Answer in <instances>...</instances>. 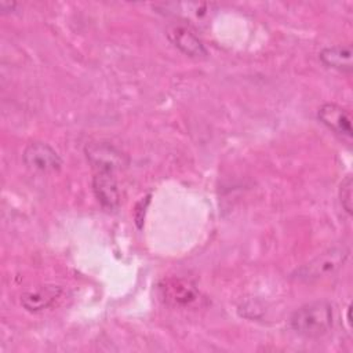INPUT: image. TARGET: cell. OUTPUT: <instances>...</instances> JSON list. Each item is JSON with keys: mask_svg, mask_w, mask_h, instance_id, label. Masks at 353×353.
Instances as JSON below:
<instances>
[{"mask_svg": "<svg viewBox=\"0 0 353 353\" xmlns=\"http://www.w3.org/2000/svg\"><path fill=\"white\" fill-rule=\"evenodd\" d=\"M22 160L28 168L41 174L55 172L62 167V159L57 150L44 142H30L22 153Z\"/></svg>", "mask_w": 353, "mask_h": 353, "instance_id": "obj_6", "label": "cell"}, {"mask_svg": "<svg viewBox=\"0 0 353 353\" xmlns=\"http://www.w3.org/2000/svg\"><path fill=\"white\" fill-rule=\"evenodd\" d=\"M334 324V309L327 301H313L298 307L290 317L292 331L305 338H319Z\"/></svg>", "mask_w": 353, "mask_h": 353, "instance_id": "obj_1", "label": "cell"}, {"mask_svg": "<svg viewBox=\"0 0 353 353\" xmlns=\"http://www.w3.org/2000/svg\"><path fill=\"white\" fill-rule=\"evenodd\" d=\"M165 34L174 47L185 55L192 58H201L207 55V48L203 40L196 34V30L192 26L182 22H174L167 28Z\"/></svg>", "mask_w": 353, "mask_h": 353, "instance_id": "obj_7", "label": "cell"}, {"mask_svg": "<svg viewBox=\"0 0 353 353\" xmlns=\"http://www.w3.org/2000/svg\"><path fill=\"white\" fill-rule=\"evenodd\" d=\"M62 294V287L55 284H44L25 291L21 295V305L28 312H41L48 309Z\"/></svg>", "mask_w": 353, "mask_h": 353, "instance_id": "obj_10", "label": "cell"}, {"mask_svg": "<svg viewBox=\"0 0 353 353\" xmlns=\"http://www.w3.org/2000/svg\"><path fill=\"white\" fill-rule=\"evenodd\" d=\"M349 247L334 245L314 256L312 261L295 269L291 277L302 283H313L324 277L332 276L345 265L346 259L349 258Z\"/></svg>", "mask_w": 353, "mask_h": 353, "instance_id": "obj_2", "label": "cell"}, {"mask_svg": "<svg viewBox=\"0 0 353 353\" xmlns=\"http://www.w3.org/2000/svg\"><path fill=\"white\" fill-rule=\"evenodd\" d=\"M160 8L159 12H163L168 17L179 19L182 23L189 26H204L207 25L212 14L215 12V6L212 3H163L156 6Z\"/></svg>", "mask_w": 353, "mask_h": 353, "instance_id": "obj_5", "label": "cell"}, {"mask_svg": "<svg viewBox=\"0 0 353 353\" xmlns=\"http://www.w3.org/2000/svg\"><path fill=\"white\" fill-rule=\"evenodd\" d=\"M353 48L350 44H336L320 51V61L324 66L338 72L350 73L353 70Z\"/></svg>", "mask_w": 353, "mask_h": 353, "instance_id": "obj_11", "label": "cell"}, {"mask_svg": "<svg viewBox=\"0 0 353 353\" xmlns=\"http://www.w3.org/2000/svg\"><path fill=\"white\" fill-rule=\"evenodd\" d=\"M160 299L172 307H190L200 301L196 284L183 277H167L159 284Z\"/></svg>", "mask_w": 353, "mask_h": 353, "instance_id": "obj_4", "label": "cell"}, {"mask_svg": "<svg viewBox=\"0 0 353 353\" xmlns=\"http://www.w3.org/2000/svg\"><path fill=\"white\" fill-rule=\"evenodd\" d=\"M350 312H352V305H347V307H346V321H347L349 327H352V317H350Z\"/></svg>", "mask_w": 353, "mask_h": 353, "instance_id": "obj_13", "label": "cell"}, {"mask_svg": "<svg viewBox=\"0 0 353 353\" xmlns=\"http://www.w3.org/2000/svg\"><path fill=\"white\" fill-rule=\"evenodd\" d=\"M84 153L94 172L116 174L128 165L127 154L109 142H90Z\"/></svg>", "mask_w": 353, "mask_h": 353, "instance_id": "obj_3", "label": "cell"}, {"mask_svg": "<svg viewBox=\"0 0 353 353\" xmlns=\"http://www.w3.org/2000/svg\"><path fill=\"white\" fill-rule=\"evenodd\" d=\"M317 117L332 132L345 138H352L353 135L352 117L349 112L342 106L332 102L323 103L319 108Z\"/></svg>", "mask_w": 353, "mask_h": 353, "instance_id": "obj_8", "label": "cell"}, {"mask_svg": "<svg viewBox=\"0 0 353 353\" xmlns=\"http://www.w3.org/2000/svg\"><path fill=\"white\" fill-rule=\"evenodd\" d=\"M92 190L98 203L109 211L120 205V190L116 175L112 172H94Z\"/></svg>", "mask_w": 353, "mask_h": 353, "instance_id": "obj_9", "label": "cell"}, {"mask_svg": "<svg viewBox=\"0 0 353 353\" xmlns=\"http://www.w3.org/2000/svg\"><path fill=\"white\" fill-rule=\"evenodd\" d=\"M352 188H353V181H352V176L350 175H346L343 178V181L341 182L339 185V201H341V205L342 208L345 210V212L347 215H352V210H353V205H352Z\"/></svg>", "mask_w": 353, "mask_h": 353, "instance_id": "obj_12", "label": "cell"}]
</instances>
